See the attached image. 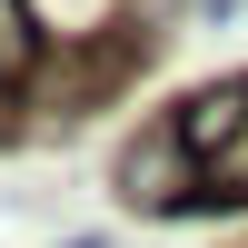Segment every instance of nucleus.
Returning a JSON list of instances; mask_svg holds the SVG:
<instances>
[{"mask_svg":"<svg viewBox=\"0 0 248 248\" xmlns=\"http://www.w3.org/2000/svg\"><path fill=\"white\" fill-rule=\"evenodd\" d=\"M179 139L199 149V169H209L218 199H248V79L179 99Z\"/></svg>","mask_w":248,"mask_h":248,"instance_id":"obj_2","label":"nucleus"},{"mask_svg":"<svg viewBox=\"0 0 248 248\" xmlns=\"http://www.w3.org/2000/svg\"><path fill=\"white\" fill-rule=\"evenodd\" d=\"M70 248H109V238H70Z\"/></svg>","mask_w":248,"mask_h":248,"instance_id":"obj_4","label":"nucleus"},{"mask_svg":"<svg viewBox=\"0 0 248 248\" xmlns=\"http://www.w3.org/2000/svg\"><path fill=\"white\" fill-rule=\"evenodd\" d=\"M119 199L149 209V218H169V209H199V199H218V189H209V169H199V149L179 139V119H159V129H139L129 149H119Z\"/></svg>","mask_w":248,"mask_h":248,"instance_id":"obj_1","label":"nucleus"},{"mask_svg":"<svg viewBox=\"0 0 248 248\" xmlns=\"http://www.w3.org/2000/svg\"><path fill=\"white\" fill-rule=\"evenodd\" d=\"M40 60H50L40 0H0V99H30L40 90Z\"/></svg>","mask_w":248,"mask_h":248,"instance_id":"obj_3","label":"nucleus"}]
</instances>
